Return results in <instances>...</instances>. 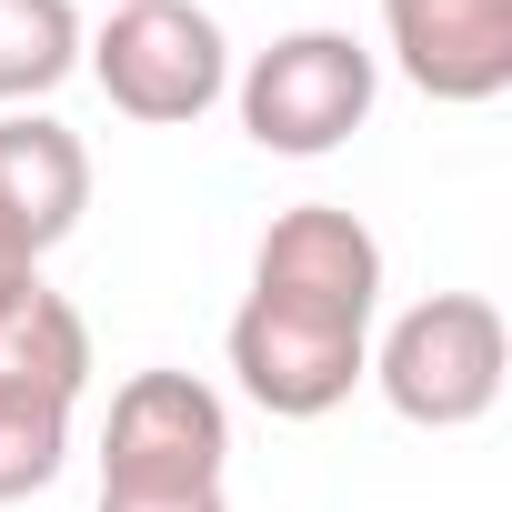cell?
Listing matches in <instances>:
<instances>
[{
  "mask_svg": "<svg viewBox=\"0 0 512 512\" xmlns=\"http://www.w3.org/2000/svg\"><path fill=\"white\" fill-rule=\"evenodd\" d=\"M81 71L101 101L141 131H181L231 91V41L201 0H121V11L81 41Z\"/></svg>",
  "mask_w": 512,
  "mask_h": 512,
  "instance_id": "6da1fadb",
  "label": "cell"
},
{
  "mask_svg": "<svg viewBox=\"0 0 512 512\" xmlns=\"http://www.w3.org/2000/svg\"><path fill=\"white\" fill-rule=\"evenodd\" d=\"M372 91H382V61L352 41V31H282L272 51H251L241 71H231V111H241V131L262 141V151H282V161H322V151H342L362 121H372Z\"/></svg>",
  "mask_w": 512,
  "mask_h": 512,
  "instance_id": "7a4b0ae2",
  "label": "cell"
},
{
  "mask_svg": "<svg viewBox=\"0 0 512 512\" xmlns=\"http://www.w3.org/2000/svg\"><path fill=\"white\" fill-rule=\"evenodd\" d=\"M502 372H512V332H502V312H492L482 292H432V302H412V312L382 332V352H372L382 402H392L402 422H422V432L482 422V412L502 402Z\"/></svg>",
  "mask_w": 512,
  "mask_h": 512,
  "instance_id": "3957f363",
  "label": "cell"
},
{
  "mask_svg": "<svg viewBox=\"0 0 512 512\" xmlns=\"http://www.w3.org/2000/svg\"><path fill=\"white\" fill-rule=\"evenodd\" d=\"M231 462V402L201 372H131L101 422V492H201Z\"/></svg>",
  "mask_w": 512,
  "mask_h": 512,
  "instance_id": "277c9868",
  "label": "cell"
},
{
  "mask_svg": "<svg viewBox=\"0 0 512 512\" xmlns=\"http://www.w3.org/2000/svg\"><path fill=\"white\" fill-rule=\"evenodd\" d=\"M231 382L272 422H322V412L352 402V382H372V332L241 292V312H231Z\"/></svg>",
  "mask_w": 512,
  "mask_h": 512,
  "instance_id": "5b68a950",
  "label": "cell"
},
{
  "mask_svg": "<svg viewBox=\"0 0 512 512\" xmlns=\"http://www.w3.org/2000/svg\"><path fill=\"white\" fill-rule=\"evenodd\" d=\"M251 292L372 332V312H382V241H372V221L342 211V201H292V211L262 231V251H251Z\"/></svg>",
  "mask_w": 512,
  "mask_h": 512,
  "instance_id": "8992f818",
  "label": "cell"
},
{
  "mask_svg": "<svg viewBox=\"0 0 512 512\" xmlns=\"http://www.w3.org/2000/svg\"><path fill=\"white\" fill-rule=\"evenodd\" d=\"M382 41L422 101L482 111L512 91V0H382Z\"/></svg>",
  "mask_w": 512,
  "mask_h": 512,
  "instance_id": "52a82bcc",
  "label": "cell"
},
{
  "mask_svg": "<svg viewBox=\"0 0 512 512\" xmlns=\"http://www.w3.org/2000/svg\"><path fill=\"white\" fill-rule=\"evenodd\" d=\"M91 211V151L51 111H0V221L21 231V251H61Z\"/></svg>",
  "mask_w": 512,
  "mask_h": 512,
  "instance_id": "ba28073f",
  "label": "cell"
},
{
  "mask_svg": "<svg viewBox=\"0 0 512 512\" xmlns=\"http://www.w3.org/2000/svg\"><path fill=\"white\" fill-rule=\"evenodd\" d=\"M0 392H41V402H81L91 392V322L51 282L0 312Z\"/></svg>",
  "mask_w": 512,
  "mask_h": 512,
  "instance_id": "9c48e42d",
  "label": "cell"
},
{
  "mask_svg": "<svg viewBox=\"0 0 512 512\" xmlns=\"http://www.w3.org/2000/svg\"><path fill=\"white\" fill-rule=\"evenodd\" d=\"M81 41L71 0H0V111H41L81 71Z\"/></svg>",
  "mask_w": 512,
  "mask_h": 512,
  "instance_id": "30bf717a",
  "label": "cell"
},
{
  "mask_svg": "<svg viewBox=\"0 0 512 512\" xmlns=\"http://www.w3.org/2000/svg\"><path fill=\"white\" fill-rule=\"evenodd\" d=\"M71 462V402H41V392H0V502H31L51 492Z\"/></svg>",
  "mask_w": 512,
  "mask_h": 512,
  "instance_id": "8fae6325",
  "label": "cell"
},
{
  "mask_svg": "<svg viewBox=\"0 0 512 512\" xmlns=\"http://www.w3.org/2000/svg\"><path fill=\"white\" fill-rule=\"evenodd\" d=\"M101 512H231V502L221 482H201V492H101Z\"/></svg>",
  "mask_w": 512,
  "mask_h": 512,
  "instance_id": "7c38bea8",
  "label": "cell"
},
{
  "mask_svg": "<svg viewBox=\"0 0 512 512\" xmlns=\"http://www.w3.org/2000/svg\"><path fill=\"white\" fill-rule=\"evenodd\" d=\"M21 292H41V262H31V251H21V231L0 221V312H11Z\"/></svg>",
  "mask_w": 512,
  "mask_h": 512,
  "instance_id": "4fadbf2b",
  "label": "cell"
},
{
  "mask_svg": "<svg viewBox=\"0 0 512 512\" xmlns=\"http://www.w3.org/2000/svg\"><path fill=\"white\" fill-rule=\"evenodd\" d=\"M111 11H121V0H111Z\"/></svg>",
  "mask_w": 512,
  "mask_h": 512,
  "instance_id": "5bb4252c",
  "label": "cell"
}]
</instances>
